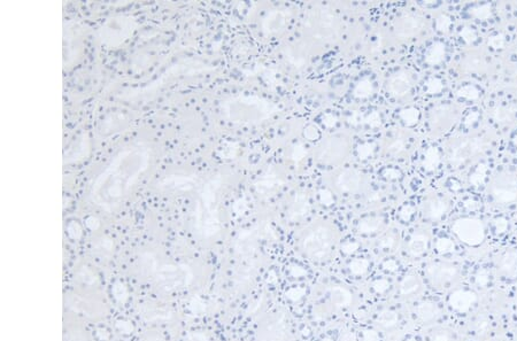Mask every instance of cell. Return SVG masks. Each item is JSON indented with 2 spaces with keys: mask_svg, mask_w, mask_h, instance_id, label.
<instances>
[{
  "mask_svg": "<svg viewBox=\"0 0 517 341\" xmlns=\"http://www.w3.org/2000/svg\"><path fill=\"white\" fill-rule=\"evenodd\" d=\"M469 14L475 19L480 20V21H486L491 19L493 15V9H492V5L488 2L480 3V5L473 6L469 9Z\"/></svg>",
  "mask_w": 517,
  "mask_h": 341,
  "instance_id": "603a6c76",
  "label": "cell"
},
{
  "mask_svg": "<svg viewBox=\"0 0 517 341\" xmlns=\"http://www.w3.org/2000/svg\"><path fill=\"white\" fill-rule=\"evenodd\" d=\"M452 231L455 237L468 246H479L485 240V227L475 217H461L453 223Z\"/></svg>",
  "mask_w": 517,
  "mask_h": 341,
  "instance_id": "277c9868",
  "label": "cell"
},
{
  "mask_svg": "<svg viewBox=\"0 0 517 341\" xmlns=\"http://www.w3.org/2000/svg\"><path fill=\"white\" fill-rule=\"evenodd\" d=\"M413 77L406 70H399L390 77L386 83L389 93L396 98L406 97L413 89Z\"/></svg>",
  "mask_w": 517,
  "mask_h": 341,
  "instance_id": "9c48e42d",
  "label": "cell"
},
{
  "mask_svg": "<svg viewBox=\"0 0 517 341\" xmlns=\"http://www.w3.org/2000/svg\"><path fill=\"white\" fill-rule=\"evenodd\" d=\"M463 207L468 210V212H475V210H477L478 208H479V202H478L477 200L469 198V199L464 200Z\"/></svg>",
  "mask_w": 517,
  "mask_h": 341,
  "instance_id": "7bdbcfd3",
  "label": "cell"
},
{
  "mask_svg": "<svg viewBox=\"0 0 517 341\" xmlns=\"http://www.w3.org/2000/svg\"><path fill=\"white\" fill-rule=\"evenodd\" d=\"M425 275L435 286H444L452 283L459 276V270L455 265L444 262H434L425 269Z\"/></svg>",
  "mask_w": 517,
  "mask_h": 341,
  "instance_id": "52a82bcc",
  "label": "cell"
},
{
  "mask_svg": "<svg viewBox=\"0 0 517 341\" xmlns=\"http://www.w3.org/2000/svg\"><path fill=\"white\" fill-rule=\"evenodd\" d=\"M383 224H384V222H383L382 217H367V219L362 220L360 224H358V230H360L361 233H374V232L382 227Z\"/></svg>",
  "mask_w": 517,
  "mask_h": 341,
  "instance_id": "44dd1931",
  "label": "cell"
},
{
  "mask_svg": "<svg viewBox=\"0 0 517 341\" xmlns=\"http://www.w3.org/2000/svg\"><path fill=\"white\" fill-rule=\"evenodd\" d=\"M425 29V21L423 17L416 14H406L400 17L397 24V31L399 36L403 38H413Z\"/></svg>",
  "mask_w": 517,
  "mask_h": 341,
  "instance_id": "30bf717a",
  "label": "cell"
},
{
  "mask_svg": "<svg viewBox=\"0 0 517 341\" xmlns=\"http://www.w3.org/2000/svg\"><path fill=\"white\" fill-rule=\"evenodd\" d=\"M451 26H452V20H451V17L447 15L439 16L437 19V22H436V27H437L438 31H440V33H447Z\"/></svg>",
  "mask_w": 517,
  "mask_h": 341,
  "instance_id": "74e56055",
  "label": "cell"
},
{
  "mask_svg": "<svg viewBox=\"0 0 517 341\" xmlns=\"http://www.w3.org/2000/svg\"><path fill=\"white\" fill-rule=\"evenodd\" d=\"M492 228H493L494 233H497V234L505 233L508 228L507 219H505V217H502V216L495 217V219L492 221Z\"/></svg>",
  "mask_w": 517,
  "mask_h": 341,
  "instance_id": "836d02e7",
  "label": "cell"
},
{
  "mask_svg": "<svg viewBox=\"0 0 517 341\" xmlns=\"http://www.w3.org/2000/svg\"><path fill=\"white\" fill-rule=\"evenodd\" d=\"M449 203L442 196L434 195L424 202V216L429 221H439L447 214Z\"/></svg>",
  "mask_w": 517,
  "mask_h": 341,
  "instance_id": "4fadbf2b",
  "label": "cell"
},
{
  "mask_svg": "<svg viewBox=\"0 0 517 341\" xmlns=\"http://www.w3.org/2000/svg\"><path fill=\"white\" fill-rule=\"evenodd\" d=\"M498 269L508 278L517 277V249H511L499 256Z\"/></svg>",
  "mask_w": 517,
  "mask_h": 341,
  "instance_id": "9a60e30c",
  "label": "cell"
},
{
  "mask_svg": "<svg viewBox=\"0 0 517 341\" xmlns=\"http://www.w3.org/2000/svg\"><path fill=\"white\" fill-rule=\"evenodd\" d=\"M434 341H451V339H449L448 335H446V333L441 332V333H438V335H436V337L434 338Z\"/></svg>",
  "mask_w": 517,
  "mask_h": 341,
  "instance_id": "bcb514c9",
  "label": "cell"
},
{
  "mask_svg": "<svg viewBox=\"0 0 517 341\" xmlns=\"http://www.w3.org/2000/svg\"><path fill=\"white\" fill-rule=\"evenodd\" d=\"M348 143L340 136L330 137L318 146V157L324 163L338 162L346 156Z\"/></svg>",
  "mask_w": 517,
  "mask_h": 341,
  "instance_id": "8992f818",
  "label": "cell"
},
{
  "mask_svg": "<svg viewBox=\"0 0 517 341\" xmlns=\"http://www.w3.org/2000/svg\"><path fill=\"white\" fill-rule=\"evenodd\" d=\"M305 136L307 137L309 140H315V139L319 138V131L316 126L309 125L307 126V129L305 130Z\"/></svg>",
  "mask_w": 517,
  "mask_h": 341,
  "instance_id": "b9f144b4",
  "label": "cell"
},
{
  "mask_svg": "<svg viewBox=\"0 0 517 341\" xmlns=\"http://www.w3.org/2000/svg\"><path fill=\"white\" fill-rule=\"evenodd\" d=\"M342 341H355V338H354V336H352V335H346L344 337Z\"/></svg>",
  "mask_w": 517,
  "mask_h": 341,
  "instance_id": "7dc6e473",
  "label": "cell"
},
{
  "mask_svg": "<svg viewBox=\"0 0 517 341\" xmlns=\"http://www.w3.org/2000/svg\"><path fill=\"white\" fill-rule=\"evenodd\" d=\"M487 176V164L486 163H480L471 171L469 176V184L473 188H479L485 183Z\"/></svg>",
  "mask_w": 517,
  "mask_h": 341,
  "instance_id": "7402d4cb",
  "label": "cell"
},
{
  "mask_svg": "<svg viewBox=\"0 0 517 341\" xmlns=\"http://www.w3.org/2000/svg\"><path fill=\"white\" fill-rule=\"evenodd\" d=\"M331 300L335 302L337 305H347L350 304L352 300V295L346 288L343 287H333L331 290Z\"/></svg>",
  "mask_w": 517,
  "mask_h": 341,
  "instance_id": "cb8c5ba5",
  "label": "cell"
},
{
  "mask_svg": "<svg viewBox=\"0 0 517 341\" xmlns=\"http://www.w3.org/2000/svg\"><path fill=\"white\" fill-rule=\"evenodd\" d=\"M491 196L500 205H511L517 201V175L504 171L497 175L490 186Z\"/></svg>",
  "mask_w": 517,
  "mask_h": 341,
  "instance_id": "5b68a950",
  "label": "cell"
},
{
  "mask_svg": "<svg viewBox=\"0 0 517 341\" xmlns=\"http://www.w3.org/2000/svg\"><path fill=\"white\" fill-rule=\"evenodd\" d=\"M407 138L401 135H395L390 137L385 145V151L389 155L398 156L406 151Z\"/></svg>",
  "mask_w": 517,
  "mask_h": 341,
  "instance_id": "e0dca14e",
  "label": "cell"
},
{
  "mask_svg": "<svg viewBox=\"0 0 517 341\" xmlns=\"http://www.w3.org/2000/svg\"><path fill=\"white\" fill-rule=\"evenodd\" d=\"M479 113H478L477 111H471L469 112L466 115V117H464L463 119V124L466 128H471V126H474L475 124H476L478 118H479Z\"/></svg>",
  "mask_w": 517,
  "mask_h": 341,
  "instance_id": "ab89813d",
  "label": "cell"
},
{
  "mask_svg": "<svg viewBox=\"0 0 517 341\" xmlns=\"http://www.w3.org/2000/svg\"><path fill=\"white\" fill-rule=\"evenodd\" d=\"M424 90L428 94H438L444 90V83L438 77H431L425 82Z\"/></svg>",
  "mask_w": 517,
  "mask_h": 341,
  "instance_id": "1f68e13d",
  "label": "cell"
},
{
  "mask_svg": "<svg viewBox=\"0 0 517 341\" xmlns=\"http://www.w3.org/2000/svg\"><path fill=\"white\" fill-rule=\"evenodd\" d=\"M487 143L481 137H466L456 140L448 147L447 157L449 163L454 167L467 164L475 157L486 151Z\"/></svg>",
  "mask_w": 517,
  "mask_h": 341,
  "instance_id": "3957f363",
  "label": "cell"
},
{
  "mask_svg": "<svg viewBox=\"0 0 517 341\" xmlns=\"http://www.w3.org/2000/svg\"><path fill=\"white\" fill-rule=\"evenodd\" d=\"M481 65H483V60H481V58L479 57H473L469 60V61L467 62L468 68H469L470 70L479 69Z\"/></svg>",
  "mask_w": 517,
  "mask_h": 341,
  "instance_id": "ee69618b",
  "label": "cell"
},
{
  "mask_svg": "<svg viewBox=\"0 0 517 341\" xmlns=\"http://www.w3.org/2000/svg\"><path fill=\"white\" fill-rule=\"evenodd\" d=\"M333 183H335V186L340 192L351 194V193L358 192L363 186L364 178L357 170L346 169L336 175Z\"/></svg>",
  "mask_w": 517,
  "mask_h": 341,
  "instance_id": "ba28073f",
  "label": "cell"
},
{
  "mask_svg": "<svg viewBox=\"0 0 517 341\" xmlns=\"http://www.w3.org/2000/svg\"><path fill=\"white\" fill-rule=\"evenodd\" d=\"M268 22V30L269 31H277L282 30V28L285 26L286 23V16L284 15L282 12H275L269 16L268 20H266Z\"/></svg>",
  "mask_w": 517,
  "mask_h": 341,
  "instance_id": "f1b7e54d",
  "label": "cell"
},
{
  "mask_svg": "<svg viewBox=\"0 0 517 341\" xmlns=\"http://www.w3.org/2000/svg\"><path fill=\"white\" fill-rule=\"evenodd\" d=\"M488 46L493 48V50H500L506 45V37L504 34H494L490 36L487 40Z\"/></svg>",
  "mask_w": 517,
  "mask_h": 341,
  "instance_id": "d6a6232c",
  "label": "cell"
},
{
  "mask_svg": "<svg viewBox=\"0 0 517 341\" xmlns=\"http://www.w3.org/2000/svg\"><path fill=\"white\" fill-rule=\"evenodd\" d=\"M421 290V280L417 276L408 275L400 282L399 292L403 297H409Z\"/></svg>",
  "mask_w": 517,
  "mask_h": 341,
  "instance_id": "d6986e66",
  "label": "cell"
},
{
  "mask_svg": "<svg viewBox=\"0 0 517 341\" xmlns=\"http://www.w3.org/2000/svg\"><path fill=\"white\" fill-rule=\"evenodd\" d=\"M435 247L436 251H437L439 254H449V253H453L455 251L454 241L447 237L438 238L437 241H436Z\"/></svg>",
  "mask_w": 517,
  "mask_h": 341,
  "instance_id": "4dcf8cb0",
  "label": "cell"
},
{
  "mask_svg": "<svg viewBox=\"0 0 517 341\" xmlns=\"http://www.w3.org/2000/svg\"><path fill=\"white\" fill-rule=\"evenodd\" d=\"M488 282H490V272L484 268L478 270L476 275H475V283H476L478 286L484 287L486 286Z\"/></svg>",
  "mask_w": 517,
  "mask_h": 341,
  "instance_id": "8d00e7d4",
  "label": "cell"
},
{
  "mask_svg": "<svg viewBox=\"0 0 517 341\" xmlns=\"http://www.w3.org/2000/svg\"><path fill=\"white\" fill-rule=\"evenodd\" d=\"M430 235L424 230H415L407 241V253L411 258H421L428 252Z\"/></svg>",
  "mask_w": 517,
  "mask_h": 341,
  "instance_id": "8fae6325",
  "label": "cell"
},
{
  "mask_svg": "<svg viewBox=\"0 0 517 341\" xmlns=\"http://www.w3.org/2000/svg\"><path fill=\"white\" fill-rule=\"evenodd\" d=\"M488 329H490V323L486 319H480V322H478L476 325V331L478 335H484V333L488 331Z\"/></svg>",
  "mask_w": 517,
  "mask_h": 341,
  "instance_id": "f6af8a7d",
  "label": "cell"
},
{
  "mask_svg": "<svg viewBox=\"0 0 517 341\" xmlns=\"http://www.w3.org/2000/svg\"><path fill=\"white\" fill-rule=\"evenodd\" d=\"M150 166L149 149L142 145L125 147L98 176L91 189L97 205L113 207L126 196Z\"/></svg>",
  "mask_w": 517,
  "mask_h": 341,
  "instance_id": "6da1fadb",
  "label": "cell"
},
{
  "mask_svg": "<svg viewBox=\"0 0 517 341\" xmlns=\"http://www.w3.org/2000/svg\"><path fill=\"white\" fill-rule=\"evenodd\" d=\"M398 323V315L393 310H384L378 316V324L385 329L393 328Z\"/></svg>",
  "mask_w": 517,
  "mask_h": 341,
  "instance_id": "f546056e",
  "label": "cell"
},
{
  "mask_svg": "<svg viewBox=\"0 0 517 341\" xmlns=\"http://www.w3.org/2000/svg\"><path fill=\"white\" fill-rule=\"evenodd\" d=\"M372 92H374V84L368 78L360 80L354 87V96L357 98H360V99H364V98L370 97Z\"/></svg>",
  "mask_w": 517,
  "mask_h": 341,
  "instance_id": "d4e9b609",
  "label": "cell"
},
{
  "mask_svg": "<svg viewBox=\"0 0 517 341\" xmlns=\"http://www.w3.org/2000/svg\"><path fill=\"white\" fill-rule=\"evenodd\" d=\"M461 37H462V39L466 41L467 44H474L475 41L477 40V33L475 31V29H473V28L470 27H464L462 30H461Z\"/></svg>",
  "mask_w": 517,
  "mask_h": 341,
  "instance_id": "d590c367",
  "label": "cell"
},
{
  "mask_svg": "<svg viewBox=\"0 0 517 341\" xmlns=\"http://www.w3.org/2000/svg\"><path fill=\"white\" fill-rule=\"evenodd\" d=\"M414 214H415L414 206L404 205V206L401 207V209H400L399 217L402 221H404V222H408V221H410L411 217L414 216Z\"/></svg>",
  "mask_w": 517,
  "mask_h": 341,
  "instance_id": "f35d334b",
  "label": "cell"
},
{
  "mask_svg": "<svg viewBox=\"0 0 517 341\" xmlns=\"http://www.w3.org/2000/svg\"><path fill=\"white\" fill-rule=\"evenodd\" d=\"M456 96L461 99L464 100H477L480 96V91L476 85L473 84H468V85L461 86L460 89L456 91Z\"/></svg>",
  "mask_w": 517,
  "mask_h": 341,
  "instance_id": "4316f807",
  "label": "cell"
},
{
  "mask_svg": "<svg viewBox=\"0 0 517 341\" xmlns=\"http://www.w3.org/2000/svg\"><path fill=\"white\" fill-rule=\"evenodd\" d=\"M513 143H514L515 147H517V135L514 137V139H513Z\"/></svg>",
  "mask_w": 517,
  "mask_h": 341,
  "instance_id": "c3c4849f",
  "label": "cell"
},
{
  "mask_svg": "<svg viewBox=\"0 0 517 341\" xmlns=\"http://www.w3.org/2000/svg\"><path fill=\"white\" fill-rule=\"evenodd\" d=\"M416 314L418 318L424 323H429L435 321L436 318L439 316V309L437 305L432 302H422L421 304H418L416 309Z\"/></svg>",
  "mask_w": 517,
  "mask_h": 341,
  "instance_id": "ac0fdd59",
  "label": "cell"
},
{
  "mask_svg": "<svg viewBox=\"0 0 517 341\" xmlns=\"http://www.w3.org/2000/svg\"><path fill=\"white\" fill-rule=\"evenodd\" d=\"M446 55H447L446 45L441 43V41H435L425 51L424 61L429 66H439L440 63L444 62Z\"/></svg>",
  "mask_w": 517,
  "mask_h": 341,
  "instance_id": "2e32d148",
  "label": "cell"
},
{
  "mask_svg": "<svg viewBox=\"0 0 517 341\" xmlns=\"http://www.w3.org/2000/svg\"><path fill=\"white\" fill-rule=\"evenodd\" d=\"M492 116H493L494 121L500 123V124H506V123L512 122L513 117H514L511 108H508L506 106L495 107L493 112H492Z\"/></svg>",
  "mask_w": 517,
  "mask_h": 341,
  "instance_id": "83f0119b",
  "label": "cell"
},
{
  "mask_svg": "<svg viewBox=\"0 0 517 341\" xmlns=\"http://www.w3.org/2000/svg\"><path fill=\"white\" fill-rule=\"evenodd\" d=\"M439 163H440V152L437 147H429L424 153L422 166L427 171H434L437 169Z\"/></svg>",
  "mask_w": 517,
  "mask_h": 341,
  "instance_id": "ffe728a7",
  "label": "cell"
},
{
  "mask_svg": "<svg viewBox=\"0 0 517 341\" xmlns=\"http://www.w3.org/2000/svg\"><path fill=\"white\" fill-rule=\"evenodd\" d=\"M397 244H398V239H397V235L393 233L384 235V237L381 239V241H379V246L384 249H393L397 246Z\"/></svg>",
  "mask_w": 517,
  "mask_h": 341,
  "instance_id": "e575fe53",
  "label": "cell"
},
{
  "mask_svg": "<svg viewBox=\"0 0 517 341\" xmlns=\"http://www.w3.org/2000/svg\"><path fill=\"white\" fill-rule=\"evenodd\" d=\"M477 301V295L471 291L459 290L453 292L448 299V303L453 310L459 314H467Z\"/></svg>",
  "mask_w": 517,
  "mask_h": 341,
  "instance_id": "7c38bea8",
  "label": "cell"
},
{
  "mask_svg": "<svg viewBox=\"0 0 517 341\" xmlns=\"http://www.w3.org/2000/svg\"><path fill=\"white\" fill-rule=\"evenodd\" d=\"M420 112H418L417 108H414V107H408V108H404V110L400 111L399 113V117L401 121L406 124L407 126H413L416 124V123L418 122V119H420Z\"/></svg>",
  "mask_w": 517,
  "mask_h": 341,
  "instance_id": "484cf974",
  "label": "cell"
},
{
  "mask_svg": "<svg viewBox=\"0 0 517 341\" xmlns=\"http://www.w3.org/2000/svg\"><path fill=\"white\" fill-rule=\"evenodd\" d=\"M455 111L449 105H440L437 106L430 114V124L432 128L445 129L449 124H452L454 119Z\"/></svg>",
  "mask_w": 517,
  "mask_h": 341,
  "instance_id": "5bb4252c",
  "label": "cell"
},
{
  "mask_svg": "<svg viewBox=\"0 0 517 341\" xmlns=\"http://www.w3.org/2000/svg\"><path fill=\"white\" fill-rule=\"evenodd\" d=\"M383 176H384L386 179H390V181H397V179H399L400 176H401V172L398 169H395V168H390V169L384 170Z\"/></svg>",
  "mask_w": 517,
  "mask_h": 341,
  "instance_id": "60d3db41",
  "label": "cell"
},
{
  "mask_svg": "<svg viewBox=\"0 0 517 341\" xmlns=\"http://www.w3.org/2000/svg\"><path fill=\"white\" fill-rule=\"evenodd\" d=\"M301 251L312 260H324L335 247V234L331 228L323 224L313 227L300 240Z\"/></svg>",
  "mask_w": 517,
  "mask_h": 341,
  "instance_id": "7a4b0ae2",
  "label": "cell"
},
{
  "mask_svg": "<svg viewBox=\"0 0 517 341\" xmlns=\"http://www.w3.org/2000/svg\"><path fill=\"white\" fill-rule=\"evenodd\" d=\"M408 341H415V340H408Z\"/></svg>",
  "mask_w": 517,
  "mask_h": 341,
  "instance_id": "681fc988",
  "label": "cell"
}]
</instances>
